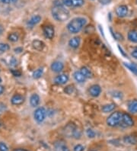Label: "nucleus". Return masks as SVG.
Listing matches in <instances>:
<instances>
[{
    "instance_id": "1",
    "label": "nucleus",
    "mask_w": 137,
    "mask_h": 151,
    "mask_svg": "<svg viewBox=\"0 0 137 151\" xmlns=\"http://www.w3.org/2000/svg\"><path fill=\"white\" fill-rule=\"evenodd\" d=\"M52 15L58 22H64L70 18V12L60 3H56L52 9Z\"/></svg>"
},
{
    "instance_id": "2",
    "label": "nucleus",
    "mask_w": 137,
    "mask_h": 151,
    "mask_svg": "<svg viewBox=\"0 0 137 151\" xmlns=\"http://www.w3.org/2000/svg\"><path fill=\"white\" fill-rule=\"evenodd\" d=\"M86 24V19L84 18H75L73 19L67 24L68 31L72 34H77L82 31Z\"/></svg>"
},
{
    "instance_id": "3",
    "label": "nucleus",
    "mask_w": 137,
    "mask_h": 151,
    "mask_svg": "<svg viewBox=\"0 0 137 151\" xmlns=\"http://www.w3.org/2000/svg\"><path fill=\"white\" fill-rule=\"evenodd\" d=\"M122 114L120 111L113 112L107 118V124L110 127H116L119 125L122 119Z\"/></svg>"
},
{
    "instance_id": "4",
    "label": "nucleus",
    "mask_w": 137,
    "mask_h": 151,
    "mask_svg": "<svg viewBox=\"0 0 137 151\" xmlns=\"http://www.w3.org/2000/svg\"><path fill=\"white\" fill-rule=\"evenodd\" d=\"M134 124V122L132 117L127 113H123L122 114V119L119 125L123 127H132Z\"/></svg>"
},
{
    "instance_id": "5",
    "label": "nucleus",
    "mask_w": 137,
    "mask_h": 151,
    "mask_svg": "<svg viewBox=\"0 0 137 151\" xmlns=\"http://www.w3.org/2000/svg\"><path fill=\"white\" fill-rule=\"evenodd\" d=\"M46 115H47V111L43 107L37 109L34 111V114L35 120L39 123L44 122L46 118Z\"/></svg>"
},
{
    "instance_id": "6",
    "label": "nucleus",
    "mask_w": 137,
    "mask_h": 151,
    "mask_svg": "<svg viewBox=\"0 0 137 151\" xmlns=\"http://www.w3.org/2000/svg\"><path fill=\"white\" fill-rule=\"evenodd\" d=\"M76 128L77 127L74 124H69L64 129V134L66 135L67 137H73V135H74V133H75Z\"/></svg>"
},
{
    "instance_id": "7",
    "label": "nucleus",
    "mask_w": 137,
    "mask_h": 151,
    "mask_svg": "<svg viewBox=\"0 0 137 151\" xmlns=\"http://www.w3.org/2000/svg\"><path fill=\"white\" fill-rule=\"evenodd\" d=\"M43 32L45 37L48 39H53L54 37V28L51 25H45L43 27Z\"/></svg>"
},
{
    "instance_id": "8",
    "label": "nucleus",
    "mask_w": 137,
    "mask_h": 151,
    "mask_svg": "<svg viewBox=\"0 0 137 151\" xmlns=\"http://www.w3.org/2000/svg\"><path fill=\"white\" fill-rule=\"evenodd\" d=\"M54 151H70L66 143L62 140H59L54 144Z\"/></svg>"
},
{
    "instance_id": "9",
    "label": "nucleus",
    "mask_w": 137,
    "mask_h": 151,
    "mask_svg": "<svg viewBox=\"0 0 137 151\" xmlns=\"http://www.w3.org/2000/svg\"><path fill=\"white\" fill-rule=\"evenodd\" d=\"M24 101V97L23 96H22V95H19V94L14 95L11 99V104L15 105H22Z\"/></svg>"
},
{
    "instance_id": "10",
    "label": "nucleus",
    "mask_w": 137,
    "mask_h": 151,
    "mask_svg": "<svg viewBox=\"0 0 137 151\" xmlns=\"http://www.w3.org/2000/svg\"><path fill=\"white\" fill-rule=\"evenodd\" d=\"M128 13V8L127 6H125V5H123V6H120L117 8L116 9V14L117 15L118 17H121V18H123V17L126 16Z\"/></svg>"
},
{
    "instance_id": "11",
    "label": "nucleus",
    "mask_w": 137,
    "mask_h": 151,
    "mask_svg": "<svg viewBox=\"0 0 137 151\" xmlns=\"http://www.w3.org/2000/svg\"><path fill=\"white\" fill-rule=\"evenodd\" d=\"M68 80H69V76L66 74H61L55 78L54 82L56 84H58V85H63L67 83Z\"/></svg>"
},
{
    "instance_id": "12",
    "label": "nucleus",
    "mask_w": 137,
    "mask_h": 151,
    "mask_svg": "<svg viewBox=\"0 0 137 151\" xmlns=\"http://www.w3.org/2000/svg\"><path fill=\"white\" fill-rule=\"evenodd\" d=\"M101 92V88L98 85H93L91 86L89 88V94L92 97H98L100 96Z\"/></svg>"
},
{
    "instance_id": "13",
    "label": "nucleus",
    "mask_w": 137,
    "mask_h": 151,
    "mask_svg": "<svg viewBox=\"0 0 137 151\" xmlns=\"http://www.w3.org/2000/svg\"><path fill=\"white\" fill-rule=\"evenodd\" d=\"M64 68V65L62 62L55 61L51 64V70L55 73H60Z\"/></svg>"
},
{
    "instance_id": "14",
    "label": "nucleus",
    "mask_w": 137,
    "mask_h": 151,
    "mask_svg": "<svg viewBox=\"0 0 137 151\" xmlns=\"http://www.w3.org/2000/svg\"><path fill=\"white\" fill-rule=\"evenodd\" d=\"M80 37H72L70 40L69 41V45H70L71 47L72 48H78L79 46V44H80Z\"/></svg>"
},
{
    "instance_id": "15",
    "label": "nucleus",
    "mask_w": 137,
    "mask_h": 151,
    "mask_svg": "<svg viewBox=\"0 0 137 151\" xmlns=\"http://www.w3.org/2000/svg\"><path fill=\"white\" fill-rule=\"evenodd\" d=\"M30 103L32 107H36L40 103V97L37 94H33L30 98Z\"/></svg>"
},
{
    "instance_id": "16",
    "label": "nucleus",
    "mask_w": 137,
    "mask_h": 151,
    "mask_svg": "<svg viewBox=\"0 0 137 151\" xmlns=\"http://www.w3.org/2000/svg\"><path fill=\"white\" fill-rule=\"evenodd\" d=\"M73 76H74V79H75V81H77L78 83H85V81L86 78L85 77L84 75L82 73L79 72V71H76V72L74 73Z\"/></svg>"
},
{
    "instance_id": "17",
    "label": "nucleus",
    "mask_w": 137,
    "mask_h": 151,
    "mask_svg": "<svg viewBox=\"0 0 137 151\" xmlns=\"http://www.w3.org/2000/svg\"><path fill=\"white\" fill-rule=\"evenodd\" d=\"M128 109L131 113H137V100L134 99L130 101L128 105Z\"/></svg>"
},
{
    "instance_id": "18",
    "label": "nucleus",
    "mask_w": 137,
    "mask_h": 151,
    "mask_svg": "<svg viewBox=\"0 0 137 151\" xmlns=\"http://www.w3.org/2000/svg\"><path fill=\"white\" fill-rule=\"evenodd\" d=\"M32 45H33L34 48H35L36 50H42L44 49L45 44L43 41H39V40H35L32 43Z\"/></svg>"
},
{
    "instance_id": "19",
    "label": "nucleus",
    "mask_w": 137,
    "mask_h": 151,
    "mask_svg": "<svg viewBox=\"0 0 137 151\" xmlns=\"http://www.w3.org/2000/svg\"><path fill=\"white\" fill-rule=\"evenodd\" d=\"M115 107H116L115 104H113V103L108 104V105H104V106L102 107V109H101V110H102L103 112L108 113V112H110V111H112L114 110Z\"/></svg>"
},
{
    "instance_id": "20",
    "label": "nucleus",
    "mask_w": 137,
    "mask_h": 151,
    "mask_svg": "<svg viewBox=\"0 0 137 151\" xmlns=\"http://www.w3.org/2000/svg\"><path fill=\"white\" fill-rule=\"evenodd\" d=\"M128 39H129V41H130L131 42L137 43V32L136 31H135V30L130 31V32L128 33Z\"/></svg>"
},
{
    "instance_id": "21",
    "label": "nucleus",
    "mask_w": 137,
    "mask_h": 151,
    "mask_svg": "<svg viewBox=\"0 0 137 151\" xmlns=\"http://www.w3.org/2000/svg\"><path fill=\"white\" fill-rule=\"evenodd\" d=\"M41 20V17L40 15H35V16H33L28 22V24L31 26H34L35 24H38L39 22Z\"/></svg>"
},
{
    "instance_id": "22",
    "label": "nucleus",
    "mask_w": 137,
    "mask_h": 151,
    "mask_svg": "<svg viewBox=\"0 0 137 151\" xmlns=\"http://www.w3.org/2000/svg\"><path fill=\"white\" fill-rule=\"evenodd\" d=\"M80 72L84 75V76L85 78H91V76H92L91 70H90L88 67H86V66H83V67H82V68H81Z\"/></svg>"
},
{
    "instance_id": "23",
    "label": "nucleus",
    "mask_w": 137,
    "mask_h": 151,
    "mask_svg": "<svg viewBox=\"0 0 137 151\" xmlns=\"http://www.w3.org/2000/svg\"><path fill=\"white\" fill-rule=\"evenodd\" d=\"M123 140H124L125 143H127V144H135L137 143V139L135 137L133 136L125 137L124 138H123Z\"/></svg>"
},
{
    "instance_id": "24",
    "label": "nucleus",
    "mask_w": 137,
    "mask_h": 151,
    "mask_svg": "<svg viewBox=\"0 0 137 151\" xmlns=\"http://www.w3.org/2000/svg\"><path fill=\"white\" fill-rule=\"evenodd\" d=\"M72 6L73 7H80L85 3L84 0H71Z\"/></svg>"
},
{
    "instance_id": "25",
    "label": "nucleus",
    "mask_w": 137,
    "mask_h": 151,
    "mask_svg": "<svg viewBox=\"0 0 137 151\" xmlns=\"http://www.w3.org/2000/svg\"><path fill=\"white\" fill-rule=\"evenodd\" d=\"M18 38H19V37H18V34L16 33L9 34V37H8V39L11 42H16L18 41Z\"/></svg>"
},
{
    "instance_id": "26",
    "label": "nucleus",
    "mask_w": 137,
    "mask_h": 151,
    "mask_svg": "<svg viewBox=\"0 0 137 151\" xmlns=\"http://www.w3.org/2000/svg\"><path fill=\"white\" fill-rule=\"evenodd\" d=\"M43 73H44L43 69H37V70H35L34 72L33 73V77L34 79H39V78L42 76Z\"/></svg>"
},
{
    "instance_id": "27",
    "label": "nucleus",
    "mask_w": 137,
    "mask_h": 151,
    "mask_svg": "<svg viewBox=\"0 0 137 151\" xmlns=\"http://www.w3.org/2000/svg\"><path fill=\"white\" fill-rule=\"evenodd\" d=\"M124 65L126 67H127L129 70L131 71V72L133 73L134 74H136V75H137V67L136 66H134V65L133 64H129V63H124Z\"/></svg>"
},
{
    "instance_id": "28",
    "label": "nucleus",
    "mask_w": 137,
    "mask_h": 151,
    "mask_svg": "<svg viewBox=\"0 0 137 151\" xmlns=\"http://www.w3.org/2000/svg\"><path fill=\"white\" fill-rule=\"evenodd\" d=\"M9 44H4V43H0V52H6L9 50Z\"/></svg>"
},
{
    "instance_id": "29",
    "label": "nucleus",
    "mask_w": 137,
    "mask_h": 151,
    "mask_svg": "<svg viewBox=\"0 0 137 151\" xmlns=\"http://www.w3.org/2000/svg\"><path fill=\"white\" fill-rule=\"evenodd\" d=\"M86 134H87V136H88L89 138H94L95 137V135H96V134H95V132L93 130L91 129V128H88V129L86 131Z\"/></svg>"
},
{
    "instance_id": "30",
    "label": "nucleus",
    "mask_w": 137,
    "mask_h": 151,
    "mask_svg": "<svg viewBox=\"0 0 137 151\" xmlns=\"http://www.w3.org/2000/svg\"><path fill=\"white\" fill-rule=\"evenodd\" d=\"M74 90H75V88H74V86L72 85L68 86H66V88H65V92L69 95H71L72 93L74 92Z\"/></svg>"
},
{
    "instance_id": "31",
    "label": "nucleus",
    "mask_w": 137,
    "mask_h": 151,
    "mask_svg": "<svg viewBox=\"0 0 137 151\" xmlns=\"http://www.w3.org/2000/svg\"><path fill=\"white\" fill-rule=\"evenodd\" d=\"M82 136V131L77 127L76 130L75 131V133H74V135H73V137L75 139H79Z\"/></svg>"
},
{
    "instance_id": "32",
    "label": "nucleus",
    "mask_w": 137,
    "mask_h": 151,
    "mask_svg": "<svg viewBox=\"0 0 137 151\" xmlns=\"http://www.w3.org/2000/svg\"><path fill=\"white\" fill-rule=\"evenodd\" d=\"M0 151H9V148H8L7 145L2 143V142L0 143Z\"/></svg>"
},
{
    "instance_id": "33",
    "label": "nucleus",
    "mask_w": 137,
    "mask_h": 151,
    "mask_svg": "<svg viewBox=\"0 0 137 151\" xmlns=\"http://www.w3.org/2000/svg\"><path fill=\"white\" fill-rule=\"evenodd\" d=\"M74 151H83L84 150V147L81 144H77L76 146H75V147L73 149Z\"/></svg>"
},
{
    "instance_id": "34",
    "label": "nucleus",
    "mask_w": 137,
    "mask_h": 151,
    "mask_svg": "<svg viewBox=\"0 0 137 151\" xmlns=\"http://www.w3.org/2000/svg\"><path fill=\"white\" fill-rule=\"evenodd\" d=\"M11 73L13 74V76H18V77H19V76H22V73L17 70H11Z\"/></svg>"
},
{
    "instance_id": "35",
    "label": "nucleus",
    "mask_w": 137,
    "mask_h": 151,
    "mask_svg": "<svg viewBox=\"0 0 137 151\" xmlns=\"http://www.w3.org/2000/svg\"><path fill=\"white\" fill-rule=\"evenodd\" d=\"M62 2L63 6H68V7H72L71 0H62Z\"/></svg>"
},
{
    "instance_id": "36",
    "label": "nucleus",
    "mask_w": 137,
    "mask_h": 151,
    "mask_svg": "<svg viewBox=\"0 0 137 151\" xmlns=\"http://www.w3.org/2000/svg\"><path fill=\"white\" fill-rule=\"evenodd\" d=\"M113 37H115L117 40H123V36L122 35H121V34H119V33H115L114 35H113Z\"/></svg>"
},
{
    "instance_id": "37",
    "label": "nucleus",
    "mask_w": 137,
    "mask_h": 151,
    "mask_svg": "<svg viewBox=\"0 0 137 151\" xmlns=\"http://www.w3.org/2000/svg\"><path fill=\"white\" fill-rule=\"evenodd\" d=\"M17 64V60L15 57H12L11 60H10V65L11 66H16Z\"/></svg>"
},
{
    "instance_id": "38",
    "label": "nucleus",
    "mask_w": 137,
    "mask_h": 151,
    "mask_svg": "<svg viewBox=\"0 0 137 151\" xmlns=\"http://www.w3.org/2000/svg\"><path fill=\"white\" fill-rule=\"evenodd\" d=\"M132 56L134 57V58H136V59H137V48H136L135 50H133V52H132Z\"/></svg>"
},
{
    "instance_id": "39",
    "label": "nucleus",
    "mask_w": 137,
    "mask_h": 151,
    "mask_svg": "<svg viewBox=\"0 0 137 151\" xmlns=\"http://www.w3.org/2000/svg\"><path fill=\"white\" fill-rule=\"evenodd\" d=\"M110 1H111V0H99V2L101 4H103V5H106V4L110 3Z\"/></svg>"
},
{
    "instance_id": "40",
    "label": "nucleus",
    "mask_w": 137,
    "mask_h": 151,
    "mask_svg": "<svg viewBox=\"0 0 137 151\" xmlns=\"http://www.w3.org/2000/svg\"><path fill=\"white\" fill-rule=\"evenodd\" d=\"M22 51H23V48L22 47H17L15 49V53H21Z\"/></svg>"
},
{
    "instance_id": "41",
    "label": "nucleus",
    "mask_w": 137,
    "mask_h": 151,
    "mask_svg": "<svg viewBox=\"0 0 137 151\" xmlns=\"http://www.w3.org/2000/svg\"><path fill=\"white\" fill-rule=\"evenodd\" d=\"M0 2H2L3 4H9L10 3V1L9 0H0Z\"/></svg>"
},
{
    "instance_id": "42",
    "label": "nucleus",
    "mask_w": 137,
    "mask_h": 151,
    "mask_svg": "<svg viewBox=\"0 0 137 151\" xmlns=\"http://www.w3.org/2000/svg\"><path fill=\"white\" fill-rule=\"evenodd\" d=\"M13 151H29V150H25V149H22V148H18V149H15Z\"/></svg>"
},
{
    "instance_id": "43",
    "label": "nucleus",
    "mask_w": 137,
    "mask_h": 151,
    "mask_svg": "<svg viewBox=\"0 0 137 151\" xmlns=\"http://www.w3.org/2000/svg\"><path fill=\"white\" fill-rule=\"evenodd\" d=\"M4 89H5V88H4V87L2 86H0V95L3 93Z\"/></svg>"
},
{
    "instance_id": "44",
    "label": "nucleus",
    "mask_w": 137,
    "mask_h": 151,
    "mask_svg": "<svg viewBox=\"0 0 137 151\" xmlns=\"http://www.w3.org/2000/svg\"><path fill=\"white\" fill-rule=\"evenodd\" d=\"M118 48H119V50H120V51H121V53H122V54H123V56H126V54H125L124 52H123V50H122V48H121V47H120V46H118Z\"/></svg>"
},
{
    "instance_id": "45",
    "label": "nucleus",
    "mask_w": 137,
    "mask_h": 151,
    "mask_svg": "<svg viewBox=\"0 0 137 151\" xmlns=\"http://www.w3.org/2000/svg\"><path fill=\"white\" fill-rule=\"evenodd\" d=\"M2 32H3V28H2V26L0 25V35L2 33Z\"/></svg>"
},
{
    "instance_id": "46",
    "label": "nucleus",
    "mask_w": 137,
    "mask_h": 151,
    "mask_svg": "<svg viewBox=\"0 0 137 151\" xmlns=\"http://www.w3.org/2000/svg\"><path fill=\"white\" fill-rule=\"evenodd\" d=\"M10 1V2H11V3H15V2H16L18 0H9Z\"/></svg>"
},
{
    "instance_id": "47",
    "label": "nucleus",
    "mask_w": 137,
    "mask_h": 151,
    "mask_svg": "<svg viewBox=\"0 0 137 151\" xmlns=\"http://www.w3.org/2000/svg\"><path fill=\"white\" fill-rule=\"evenodd\" d=\"M0 83H2V79H1V77H0Z\"/></svg>"
},
{
    "instance_id": "48",
    "label": "nucleus",
    "mask_w": 137,
    "mask_h": 151,
    "mask_svg": "<svg viewBox=\"0 0 137 151\" xmlns=\"http://www.w3.org/2000/svg\"><path fill=\"white\" fill-rule=\"evenodd\" d=\"M90 151H98V150H90Z\"/></svg>"
},
{
    "instance_id": "49",
    "label": "nucleus",
    "mask_w": 137,
    "mask_h": 151,
    "mask_svg": "<svg viewBox=\"0 0 137 151\" xmlns=\"http://www.w3.org/2000/svg\"><path fill=\"white\" fill-rule=\"evenodd\" d=\"M136 2H137V0H136Z\"/></svg>"
}]
</instances>
